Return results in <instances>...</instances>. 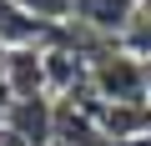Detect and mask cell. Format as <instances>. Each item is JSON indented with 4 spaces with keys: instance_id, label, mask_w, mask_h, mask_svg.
I'll list each match as a JSON object with an SVG mask.
<instances>
[{
    "instance_id": "4",
    "label": "cell",
    "mask_w": 151,
    "mask_h": 146,
    "mask_svg": "<svg viewBox=\"0 0 151 146\" xmlns=\"http://www.w3.org/2000/svg\"><path fill=\"white\" fill-rule=\"evenodd\" d=\"M141 146H151V116H146V131H141Z\"/></svg>"
},
{
    "instance_id": "5",
    "label": "cell",
    "mask_w": 151,
    "mask_h": 146,
    "mask_svg": "<svg viewBox=\"0 0 151 146\" xmlns=\"http://www.w3.org/2000/svg\"><path fill=\"white\" fill-rule=\"evenodd\" d=\"M141 10H146V15H151V0H141Z\"/></svg>"
},
{
    "instance_id": "1",
    "label": "cell",
    "mask_w": 151,
    "mask_h": 146,
    "mask_svg": "<svg viewBox=\"0 0 151 146\" xmlns=\"http://www.w3.org/2000/svg\"><path fill=\"white\" fill-rule=\"evenodd\" d=\"M5 131H15L25 146H45L55 136V111L40 101V96H25V101H10V116H5Z\"/></svg>"
},
{
    "instance_id": "2",
    "label": "cell",
    "mask_w": 151,
    "mask_h": 146,
    "mask_svg": "<svg viewBox=\"0 0 151 146\" xmlns=\"http://www.w3.org/2000/svg\"><path fill=\"white\" fill-rule=\"evenodd\" d=\"M136 10H141V0H76V20L101 35H121Z\"/></svg>"
},
{
    "instance_id": "3",
    "label": "cell",
    "mask_w": 151,
    "mask_h": 146,
    "mask_svg": "<svg viewBox=\"0 0 151 146\" xmlns=\"http://www.w3.org/2000/svg\"><path fill=\"white\" fill-rule=\"evenodd\" d=\"M5 5H15L35 25H65V20H76V0H5Z\"/></svg>"
}]
</instances>
